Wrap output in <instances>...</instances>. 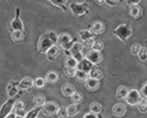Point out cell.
Instances as JSON below:
<instances>
[{
	"label": "cell",
	"mask_w": 147,
	"mask_h": 118,
	"mask_svg": "<svg viewBox=\"0 0 147 118\" xmlns=\"http://www.w3.org/2000/svg\"><path fill=\"white\" fill-rule=\"evenodd\" d=\"M89 77L98 80H100L103 78L104 75L100 70L94 67L90 71L89 73Z\"/></svg>",
	"instance_id": "cell-25"
},
{
	"label": "cell",
	"mask_w": 147,
	"mask_h": 118,
	"mask_svg": "<svg viewBox=\"0 0 147 118\" xmlns=\"http://www.w3.org/2000/svg\"><path fill=\"white\" fill-rule=\"evenodd\" d=\"M42 108L35 107L27 112L24 118H37L39 113L41 111Z\"/></svg>",
	"instance_id": "cell-28"
},
{
	"label": "cell",
	"mask_w": 147,
	"mask_h": 118,
	"mask_svg": "<svg viewBox=\"0 0 147 118\" xmlns=\"http://www.w3.org/2000/svg\"><path fill=\"white\" fill-rule=\"evenodd\" d=\"M37 118H41V117H37Z\"/></svg>",
	"instance_id": "cell-49"
},
{
	"label": "cell",
	"mask_w": 147,
	"mask_h": 118,
	"mask_svg": "<svg viewBox=\"0 0 147 118\" xmlns=\"http://www.w3.org/2000/svg\"><path fill=\"white\" fill-rule=\"evenodd\" d=\"M129 92L128 89L127 87L124 85H121L119 86L116 92V98L117 99L119 100H122V99H125L126 96H127L128 93Z\"/></svg>",
	"instance_id": "cell-20"
},
{
	"label": "cell",
	"mask_w": 147,
	"mask_h": 118,
	"mask_svg": "<svg viewBox=\"0 0 147 118\" xmlns=\"http://www.w3.org/2000/svg\"><path fill=\"white\" fill-rule=\"evenodd\" d=\"M46 103V99L45 96L41 94H37L33 99V103L36 106V107L42 108Z\"/></svg>",
	"instance_id": "cell-23"
},
{
	"label": "cell",
	"mask_w": 147,
	"mask_h": 118,
	"mask_svg": "<svg viewBox=\"0 0 147 118\" xmlns=\"http://www.w3.org/2000/svg\"><path fill=\"white\" fill-rule=\"evenodd\" d=\"M58 80V75L57 73L53 71H50L48 72L45 77V81L48 83L54 84L55 83L57 82Z\"/></svg>",
	"instance_id": "cell-21"
},
{
	"label": "cell",
	"mask_w": 147,
	"mask_h": 118,
	"mask_svg": "<svg viewBox=\"0 0 147 118\" xmlns=\"http://www.w3.org/2000/svg\"><path fill=\"white\" fill-rule=\"evenodd\" d=\"M129 13L134 18H138L142 15V8L138 5L131 6Z\"/></svg>",
	"instance_id": "cell-27"
},
{
	"label": "cell",
	"mask_w": 147,
	"mask_h": 118,
	"mask_svg": "<svg viewBox=\"0 0 147 118\" xmlns=\"http://www.w3.org/2000/svg\"><path fill=\"white\" fill-rule=\"evenodd\" d=\"M95 3L98 5H102L105 3V1H95Z\"/></svg>",
	"instance_id": "cell-47"
},
{
	"label": "cell",
	"mask_w": 147,
	"mask_h": 118,
	"mask_svg": "<svg viewBox=\"0 0 147 118\" xmlns=\"http://www.w3.org/2000/svg\"><path fill=\"white\" fill-rule=\"evenodd\" d=\"M141 45L138 43H134L132 46L131 48V54L134 56H136L138 55V53L140 50V49L141 48Z\"/></svg>",
	"instance_id": "cell-40"
},
{
	"label": "cell",
	"mask_w": 147,
	"mask_h": 118,
	"mask_svg": "<svg viewBox=\"0 0 147 118\" xmlns=\"http://www.w3.org/2000/svg\"><path fill=\"white\" fill-rule=\"evenodd\" d=\"M84 48V47L82 43L75 41L70 50L65 52V54L67 55V56L72 57L78 63L85 58L82 53Z\"/></svg>",
	"instance_id": "cell-5"
},
{
	"label": "cell",
	"mask_w": 147,
	"mask_h": 118,
	"mask_svg": "<svg viewBox=\"0 0 147 118\" xmlns=\"http://www.w3.org/2000/svg\"><path fill=\"white\" fill-rule=\"evenodd\" d=\"M141 2V1H127L126 3L131 7V6H134V5H138V4Z\"/></svg>",
	"instance_id": "cell-45"
},
{
	"label": "cell",
	"mask_w": 147,
	"mask_h": 118,
	"mask_svg": "<svg viewBox=\"0 0 147 118\" xmlns=\"http://www.w3.org/2000/svg\"><path fill=\"white\" fill-rule=\"evenodd\" d=\"M18 85V83L14 80L11 81L8 83L6 87V90L9 98H13L17 96L20 91Z\"/></svg>",
	"instance_id": "cell-11"
},
{
	"label": "cell",
	"mask_w": 147,
	"mask_h": 118,
	"mask_svg": "<svg viewBox=\"0 0 147 118\" xmlns=\"http://www.w3.org/2000/svg\"><path fill=\"white\" fill-rule=\"evenodd\" d=\"M76 69L72 68H68L64 67V72L65 75L68 77H74L76 75Z\"/></svg>",
	"instance_id": "cell-38"
},
{
	"label": "cell",
	"mask_w": 147,
	"mask_h": 118,
	"mask_svg": "<svg viewBox=\"0 0 147 118\" xmlns=\"http://www.w3.org/2000/svg\"><path fill=\"white\" fill-rule=\"evenodd\" d=\"M34 86V80L29 76L24 77L20 83H18V89L19 90H27L31 89Z\"/></svg>",
	"instance_id": "cell-14"
},
{
	"label": "cell",
	"mask_w": 147,
	"mask_h": 118,
	"mask_svg": "<svg viewBox=\"0 0 147 118\" xmlns=\"http://www.w3.org/2000/svg\"><path fill=\"white\" fill-rule=\"evenodd\" d=\"M68 1H50L53 5L61 9L64 11H67V7L66 6V4Z\"/></svg>",
	"instance_id": "cell-32"
},
{
	"label": "cell",
	"mask_w": 147,
	"mask_h": 118,
	"mask_svg": "<svg viewBox=\"0 0 147 118\" xmlns=\"http://www.w3.org/2000/svg\"><path fill=\"white\" fill-rule=\"evenodd\" d=\"M16 118H24L23 116H18V115H17L16 116Z\"/></svg>",
	"instance_id": "cell-48"
},
{
	"label": "cell",
	"mask_w": 147,
	"mask_h": 118,
	"mask_svg": "<svg viewBox=\"0 0 147 118\" xmlns=\"http://www.w3.org/2000/svg\"><path fill=\"white\" fill-rule=\"evenodd\" d=\"M85 87L88 90L95 92L99 89L100 87V80H98L91 77H88L84 81Z\"/></svg>",
	"instance_id": "cell-13"
},
{
	"label": "cell",
	"mask_w": 147,
	"mask_h": 118,
	"mask_svg": "<svg viewBox=\"0 0 147 118\" xmlns=\"http://www.w3.org/2000/svg\"><path fill=\"white\" fill-rule=\"evenodd\" d=\"M95 42V40L94 38L89 39L87 40H85L82 42V45L84 47H85L87 49H92V47L94 45Z\"/></svg>",
	"instance_id": "cell-41"
},
{
	"label": "cell",
	"mask_w": 147,
	"mask_h": 118,
	"mask_svg": "<svg viewBox=\"0 0 147 118\" xmlns=\"http://www.w3.org/2000/svg\"><path fill=\"white\" fill-rule=\"evenodd\" d=\"M137 108L138 111L142 113L147 112V100L145 99H142L141 102L138 104Z\"/></svg>",
	"instance_id": "cell-34"
},
{
	"label": "cell",
	"mask_w": 147,
	"mask_h": 118,
	"mask_svg": "<svg viewBox=\"0 0 147 118\" xmlns=\"http://www.w3.org/2000/svg\"><path fill=\"white\" fill-rule=\"evenodd\" d=\"M69 8L75 17H81L87 14L90 11V5L87 1L82 3H71Z\"/></svg>",
	"instance_id": "cell-3"
},
{
	"label": "cell",
	"mask_w": 147,
	"mask_h": 118,
	"mask_svg": "<svg viewBox=\"0 0 147 118\" xmlns=\"http://www.w3.org/2000/svg\"><path fill=\"white\" fill-rule=\"evenodd\" d=\"M71 100L74 104L78 105L81 104L83 100V96L80 92H75L71 96Z\"/></svg>",
	"instance_id": "cell-30"
},
{
	"label": "cell",
	"mask_w": 147,
	"mask_h": 118,
	"mask_svg": "<svg viewBox=\"0 0 147 118\" xmlns=\"http://www.w3.org/2000/svg\"><path fill=\"white\" fill-rule=\"evenodd\" d=\"M104 47V44L102 41L96 40V41H95L92 49L94 51L101 52L103 50Z\"/></svg>",
	"instance_id": "cell-36"
},
{
	"label": "cell",
	"mask_w": 147,
	"mask_h": 118,
	"mask_svg": "<svg viewBox=\"0 0 147 118\" xmlns=\"http://www.w3.org/2000/svg\"><path fill=\"white\" fill-rule=\"evenodd\" d=\"M21 9L20 8H17L16 11L15 18L11 22V27L13 31H21L24 32V24L21 19Z\"/></svg>",
	"instance_id": "cell-8"
},
{
	"label": "cell",
	"mask_w": 147,
	"mask_h": 118,
	"mask_svg": "<svg viewBox=\"0 0 147 118\" xmlns=\"http://www.w3.org/2000/svg\"><path fill=\"white\" fill-rule=\"evenodd\" d=\"M125 101L129 106H137L142 100L140 92L136 89L129 90L127 96L125 98Z\"/></svg>",
	"instance_id": "cell-7"
},
{
	"label": "cell",
	"mask_w": 147,
	"mask_h": 118,
	"mask_svg": "<svg viewBox=\"0 0 147 118\" xmlns=\"http://www.w3.org/2000/svg\"><path fill=\"white\" fill-rule=\"evenodd\" d=\"M17 100V98H9L0 108V118H5L13 110L14 106Z\"/></svg>",
	"instance_id": "cell-6"
},
{
	"label": "cell",
	"mask_w": 147,
	"mask_h": 118,
	"mask_svg": "<svg viewBox=\"0 0 147 118\" xmlns=\"http://www.w3.org/2000/svg\"><path fill=\"white\" fill-rule=\"evenodd\" d=\"M94 67V65L90 62L86 58H84L81 62H78L76 70L82 71V72L89 75L90 71Z\"/></svg>",
	"instance_id": "cell-12"
},
{
	"label": "cell",
	"mask_w": 147,
	"mask_h": 118,
	"mask_svg": "<svg viewBox=\"0 0 147 118\" xmlns=\"http://www.w3.org/2000/svg\"><path fill=\"white\" fill-rule=\"evenodd\" d=\"M83 118H99L98 115H96L93 113H88L84 116Z\"/></svg>",
	"instance_id": "cell-43"
},
{
	"label": "cell",
	"mask_w": 147,
	"mask_h": 118,
	"mask_svg": "<svg viewBox=\"0 0 147 118\" xmlns=\"http://www.w3.org/2000/svg\"><path fill=\"white\" fill-rule=\"evenodd\" d=\"M25 109V104L22 101L17 100L14 104L13 109L15 111V113L17 114L23 111Z\"/></svg>",
	"instance_id": "cell-33"
},
{
	"label": "cell",
	"mask_w": 147,
	"mask_h": 118,
	"mask_svg": "<svg viewBox=\"0 0 147 118\" xmlns=\"http://www.w3.org/2000/svg\"><path fill=\"white\" fill-rule=\"evenodd\" d=\"M102 107L100 103L98 102H92L90 105V112L96 115H100L102 111Z\"/></svg>",
	"instance_id": "cell-26"
},
{
	"label": "cell",
	"mask_w": 147,
	"mask_h": 118,
	"mask_svg": "<svg viewBox=\"0 0 147 118\" xmlns=\"http://www.w3.org/2000/svg\"><path fill=\"white\" fill-rule=\"evenodd\" d=\"M84 57L94 66L100 63L103 60V56L101 52L93 50L88 52Z\"/></svg>",
	"instance_id": "cell-10"
},
{
	"label": "cell",
	"mask_w": 147,
	"mask_h": 118,
	"mask_svg": "<svg viewBox=\"0 0 147 118\" xmlns=\"http://www.w3.org/2000/svg\"><path fill=\"white\" fill-rule=\"evenodd\" d=\"M119 3L118 1H117V0H107V1H105V3L111 7H114L118 3Z\"/></svg>",
	"instance_id": "cell-42"
},
{
	"label": "cell",
	"mask_w": 147,
	"mask_h": 118,
	"mask_svg": "<svg viewBox=\"0 0 147 118\" xmlns=\"http://www.w3.org/2000/svg\"><path fill=\"white\" fill-rule=\"evenodd\" d=\"M127 112L125 106L122 103L115 104L112 109L113 115L116 117H122Z\"/></svg>",
	"instance_id": "cell-16"
},
{
	"label": "cell",
	"mask_w": 147,
	"mask_h": 118,
	"mask_svg": "<svg viewBox=\"0 0 147 118\" xmlns=\"http://www.w3.org/2000/svg\"><path fill=\"white\" fill-rule=\"evenodd\" d=\"M45 54L48 61L53 62L55 60L60 54L59 47L57 45H54L48 50Z\"/></svg>",
	"instance_id": "cell-15"
},
{
	"label": "cell",
	"mask_w": 147,
	"mask_h": 118,
	"mask_svg": "<svg viewBox=\"0 0 147 118\" xmlns=\"http://www.w3.org/2000/svg\"><path fill=\"white\" fill-rule=\"evenodd\" d=\"M90 31L94 35H99L102 34L105 31L104 24L100 21H96L93 23L90 27Z\"/></svg>",
	"instance_id": "cell-17"
},
{
	"label": "cell",
	"mask_w": 147,
	"mask_h": 118,
	"mask_svg": "<svg viewBox=\"0 0 147 118\" xmlns=\"http://www.w3.org/2000/svg\"><path fill=\"white\" fill-rule=\"evenodd\" d=\"M74 43L75 41L72 40L71 35L68 33H63L58 35L57 44L64 53L70 50Z\"/></svg>",
	"instance_id": "cell-4"
},
{
	"label": "cell",
	"mask_w": 147,
	"mask_h": 118,
	"mask_svg": "<svg viewBox=\"0 0 147 118\" xmlns=\"http://www.w3.org/2000/svg\"><path fill=\"white\" fill-rule=\"evenodd\" d=\"M67 111L68 117H74L79 112V109L78 107V105H76L74 104H72L68 106L67 108Z\"/></svg>",
	"instance_id": "cell-29"
},
{
	"label": "cell",
	"mask_w": 147,
	"mask_h": 118,
	"mask_svg": "<svg viewBox=\"0 0 147 118\" xmlns=\"http://www.w3.org/2000/svg\"><path fill=\"white\" fill-rule=\"evenodd\" d=\"M34 85L36 88L41 89L45 85V80L42 77H37L34 80Z\"/></svg>",
	"instance_id": "cell-39"
},
{
	"label": "cell",
	"mask_w": 147,
	"mask_h": 118,
	"mask_svg": "<svg viewBox=\"0 0 147 118\" xmlns=\"http://www.w3.org/2000/svg\"><path fill=\"white\" fill-rule=\"evenodd\" d=\"M61 92L65 97H71L72 94L76 92L75 87L69 83L64 84L61 87Z\"/></svg>",
	"instance_id": "cell-18"
},
{
	"label": "cell",
	"mask_w": 147,
	"mask_h": 118,
	"mask_svg": "<svg viewBox=\"0 0 147 118\" xmlns=\"http://www.w3.org/2000/svg\"><path fill=\"white\" fill-rule=\"evenodd\" d=\"M59 108V107L57 103L54 102H48L42 106L41 111L45 115L51 116L56 115Z\"/></svg>",
	"instance_id": "cell-9"
},
{
	"label": "cell",
	"mask_w": 147,
	"mask_h": 118,
	"mask_svg": "<svg viewBox=\"0 0 147 118\" xmlns=\"http://www.w3.org/2000/svg\"><path fill=\"white\" fill-rule=\"evenodd\" d=\"M58 35L54 31L47 32L40 37L37 43V50L41 54H46L48 50L57 45Z\"/></svg>",
	"instance_id": "cell-1"
},
{
	"label": "cell",
	"mask_w": 147,
	"mask_h": 118,
	"mask_svg": "<svg viewBox=\"0 0 147 118\" xmlns=\"http://www.w3.org/2000/svg\"><path fill=\"white\" fill-rule=\"evenodd\" d=\"M141 93L144 97L147 98V83L142 86L141 89Z\"/></svg>",
	"instance_id": "cell-44"
},
{
	"label": "cell",
	"mask_w": 147,
	"mask_h": 118,
	"mask_svg": "<svg viewBox=\"0 0 147 118\" xmlns=\"http://www.w3.org/2000/svg\"><path fill=\"white\" fill-rule=\"evenodd\" d=\"M12 40L16 43H21L25 39L24 32L21 31H13L11 35Z\"/></svg>",
	"instance_id": "cell-19"
},
{
	"label": "cell",
	"mask_w": 147,
	"mask_h": 118,
	"mask_svg": "<svg viewBox=\"0 0 147 118\" xmlns=\"http://www.w3.org/2000/svg\"><path fill=\"white\" fill-rule=\"evenodd\" d=\"M138 56L141 62H144L147 60V49L146 47H141L138 53Z\"/></svg>",
	"instance_id": "cell-35"
},
{
	"label": "cell",
	"mask_w": 147,
	"mask_h": 118,
	"mask_svg": "<svg viewBox=\"0 0 147 118\" xmlns=\"http://www.w3.org/2000/svg\"><path fill=\"white\" fill-rule=\"evenodd\" d=\"M57 117L58 118H68V113L67 111V108L64 107V106H62V107H59L57 114Z\"/></svg>",
	"instance_id": "cell-37"
},
{
	"label": "cell",
	"mask_w": 147,
	"mask_h": 118,
	"mask_svg": "<svg viewBox=\"0 0 147 118\" xmlns=\"http://www.w3.org/2000/svg\"><path fill=\"white\" fill-rule=\"evenodd\" d=\"M113 34L121 41L125 43L132 36V30L128 24H122L113 31Z\"/></svg>",
	"instance_id": "cell-2"
},
{
	"label": "cell",
	"mask_w": 147,
	"mask_h": 118,
	"mask_svg": "<svg viewBox=\"0 0 147 118\" xmlns=\"http://www.w3.org/2000/svg\"><path fill=\"white\" fill-rule=\"evenodd\" d=\"M146 100H147V98H146Z\"/></svg>",
	"instance_id": "cell-50"
},
{
	"label": "cell",
	"mask_w": 147,
	"mask_h": 118,
	"mask_svg": "<svg viewBox=\"0 0 147 118\" xmlns=\"http://www.w3.org/2000/svg\"><path fill=\"white\" fill-rule=\"evenodd\" d=\"M74 77L79 81H85L89 77V75L82 71L76 70Z\"/></svg>",
	"instance_id": "cell-31"
},
{
	"label": "cell",
	"mask_w": 147,
	"mask_h": 118,
	"mask_svg": "<svg viewBox=\"0 0 147 118\" xmlns=\"http://www.w3.org/2000/svg\"><path fill=\"white\" fill-rule=\"evenodd\" d=\"M78 36L80 39L83 41L91 38H94V35L88 30H82L78 31Z\"/></svg>",
	"instance_id": "cell-22"
},
{
	"label": "cell",
	"mask_w": 147,
	"mask_h": 118,
	"mask_svg": "<svg viewBox=\"0 0 147 118\" xmlns=\"http://www.w3.org/2000/svg\"><path fill=\"white\" fill-rule=\"evenodd\" d=\"M17 115L15 113V112H12L11 113H9L5 118H16Z\"/></svg>",
	"instance_id": "cell-46"
},
{
	"label": "cell",
	"mask_w": 147,
	"mask_h": 118,
	"mask_svg": "<svg viewBox=\"0 0 147 118\" xmlns=\"http://www.w3.org/2000/svg\"><path fill=\"white\" fill-rule=\"evenodd\" d=\"M64 67L76 69L78 62L71 56H67L64 59Z\"/></svg>",
	"instance_id": "cell-24"
}]
</instances>
